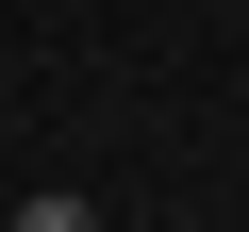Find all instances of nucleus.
Listing matches in <instances>:
<instances>
[{
    "label": "nucleus",
    "instance_id": "nucleus-1",
    "mask_svg": "<svg viewBox=\"0 0 249 232\" xmlns=\"http://www.w3.org/2000/svg\"><path fill=\"white\" fill-rule=\"evenodd\" d=\"M17 232H100V199H67V182H50V199H17Z\"/></svg>",
    "mask_w": 249,
    "mask_h": 232
}]
</instances>
